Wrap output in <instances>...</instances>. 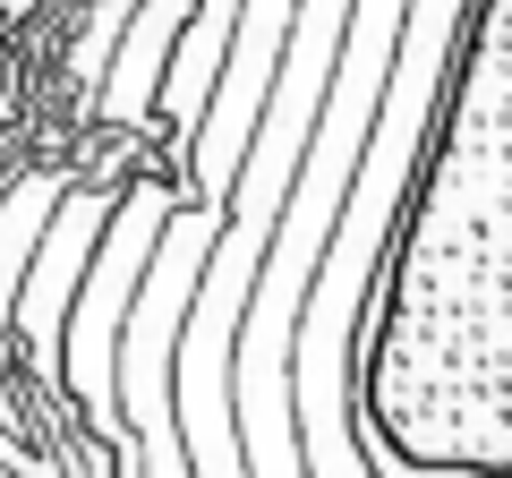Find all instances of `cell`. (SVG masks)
Segmentation results:
<instances>
[{
  "label": "cell",
  "mask_w": 512,
  "mask_h": 478,
  "mask_svg": "<svg viewBox=\"0 0 512 478\" xmlns=\"http://www.w3.org/2000/svg\"><path fill=\"white\" fill-rule=\"evenodd\" d=\"M359 427L402 478H512V0L453 26L359 316Z\"/></svg>",
  "instance_id": "obj_1"
},
{
  "label": "cell",
  "mask_w": 512,
  "mask_h": 478,
  "mask_svg": "<svg viewBox=\"0 0 512 478\" xmlns=\"http://www.w3.org/2000/svg\"><path fill=\"white\" fill-rule=\"evenodd\" d=\"M154 231H163V205H154V197L120 214V231L103 239V265H94L86 291H77L69 350H60V376L77 385V402H86L103 427H120V419H111V325H120V299H128V282H137V265H146ZM120 436H128V427H120Z\"/></svg>",
  "instance_id": "obj_2"
}]
</instances>
